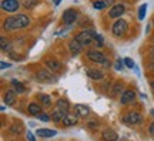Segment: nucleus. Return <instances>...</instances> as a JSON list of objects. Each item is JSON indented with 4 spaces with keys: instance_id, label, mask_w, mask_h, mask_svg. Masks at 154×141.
Listing matches in <instances>:
<instances>
[{
    "instance_id": "obj_1",
    "label": "nucleus",
    "mask_w": 154,
    "mask_h": 141,
    "mask_svg": "<svg viewBox=\"0 0 154 141\" xmlns=\"http://www.w3.org/2000/svg\"><path fill=\"white\" fill-rule=\"evenodd\" d=\"M30 19L26 14H19V16H11L9 19H6L3 27L5 30H16V29H23L29 26Z\"/></svg>"
},
{
    "instance_id": "obj_2",
    "label": "nucleus",
    "mask_w": 154,
    "mask_h": 141,
    "mask_svg": "<svg viewBox=\"0 0 154 141\" xmlns=\"http://www.w3.org/2000/svg\"><path fill=\"white\" fill-rule=\"evenodd\" d=\"M128 30V24H127L126 20H117V22L113 24V34L120 37V36H124Z\"/></svg>"
},
{
    "instance_id": "obj_3",
    "label": "nucleus",
    "mask_w": 154,
    "mask_h": 141,
    "mask_svg": "<svg viewBox=\"0 0 154 141\" xmlns=\"http://www.w3.org/2000/svg\"><path fill=\"white\" fill-rule=\"evenodd\" d=\"M79 41V43L82 44V46H90L91 44V41H93V36L90 34V32L88 30H86V32H82V33H79L76 37H74Z\"/></svg>"
},
{
    "instance_id": "obj_4",
    "label": "nucleus",
    "mask_w": 154,
    "mask_h": 141,
    "mask_svg": "<svg viewBox=\"0 0 154 141\" xmlns=\"http://www.w3.org/2000/svg\"><path fill=\"white\" fill-rule=\"evenodd\" d=\"M124 121L128 123V124H140L143 121V117L141 114H138L137 111H130L128 114L124 115Z\"/></svg>"
},
{
    "instance_id": "obj_5",
    "label": "nucleus",
    "mask_w": 154,
    "mask_h": 141,
    "mask_svg": "<svg viewBox=\"0 0 154 141\" xmlns=\"http://www.w3.org/2000/svg\"><path fill=\"white\" fill-rule=\"evenodd\" d=\"M2 9L5 11H9V13H13L19 9V2L17 0H3L2 2Z\"/></svg>"
},
{
    "instance_id": "obj_6",
    "label": "nucleus",
    "mask_w": 154,
    "mask_h": 141,
    "mask_svg": "<svg viewBox=\"0 0 154 141\" xmlns=\"http://www.w3.org/2000/svg\"><path fill=\"white\" fill-rule=\"evenodd\" d=\"M87 57L91 61H94V63H104L106 60V57H104V54L103 53H100V51H96V50H91V51H88L87 53Z\"/></svg>"
},
{
    "instance_id": "obj_7",
    "label": "nucleus",
    "mask_w": 154,
    "mask_h": 141,
    "mask_svg": "<svg viewBox=\"0 0 154 141\" xmlns=\"http://www.w3.org/2000/svg\"><path fill=\"white\" fill-rule=\"evenodd\" d=\"M77 19V13L73 9H67L64 13H63V22L66 24H72L73 22H76Z\"/></svg>"
},
{
    "instance_id": "obj_8",
    "label": "nucleus",
    "mask_w": 154,
    "mask_h": 141,
    "mask_svg": "<svg viewBox=\"0 0 154 141\" xmlns=\"http://www.w3.org/2000/svg\"><path fill=\"white\" fill-rule=\"evenodd\" d=\"M124 10H126V7L123 5H114L113 7L110 9V11H109V16L111 17V19H116V17H120L123 13H124Z\"/></svg>"
},
{
    "instance_id": "obj_9",
    "label": "nucleus",
    "mask_w": 154,
    "mask_h": 141,
    "mask_svg": "<svg viewBox=\"0 0 154 141\" xmlns=\"http://www.w3.org/2000/svg\"><path fill=\"white\" fill-rule=\"evenodd\" d=\"M134 98H136V93L133 91V90H127V91L123 93V96L120 98V103L121 104H130L134 101Z\"/></svg>"
},
{
    "instance_id": "obj_10",
    "label": "nucleus",
    "mask_w": 154,
    "mask_h": 141,
    "mask_svg": "<svg viewBox=\"0 0 154 141\" xmlns=\"http://www.w3.org/2000/svg\"><path fill=\"white\" fill-rule=\"evenodd\" d=\"M101 136H103V140L104 141H117L119 136H117V133L114 130H110V128H107L101 133Z\"/></svg>"
},
{
    "instance_id": "obj_11",
    "label": "nucleus",
    "mask_w": 154,
    "mask_h": 141,
    "mask_svg": "<svg viewBox=\"0 0 154 141\" xmlns=\"http://www.w3.org/2000/svg\"><path fill=\"white\" fill-rule=\"evenodd\" d=\"M66 117H67V111H64V110L57 109V110L53 111V121H56V123H61V121H64Z\"/></svg>"
},
{
    "instance_id": "obj_12",
    "label": "nucleus",
    "mask_w": 154,
    "mask_h": 141,
    "mask_svg": "<svg viewBox=\"0 0 154 141\" xmlns=\"http://www.w3.org/2000/svg\"><path fill=\"white\" fill-rule=\"evenodd\" d=\"M69 47H70V51H72L73 54H79V53H82V49H83V46L77 41L76 38H73L72 41H70Z\"/></svg>"
},
{
    "instance_id": "obj_13",
    "label": "nucleus",
    "mask_w": 154,
    "mask_h": 141,
    "mask_svg": "<svg viewBox=\"0 0 154 141\" xmlns=\"http://www.w3.org/2000/svg\"><path fill=\"white\" fill-rule=\"evenodd\" d=\"M37 78L40 80V81H47V83H50V81H53V80H54V78H53V76L50 74L49 71H46V70L38 71V73H37Z\"/></svg>"
},
{
    "instance_id": "obj_14",
    "label": "nucleus",
    "mask_w": 154,
    "mask_h": 141,
    "mask_svg": "<svg viewBox=\"0 0 154 141\" xmlns=\"http://www.w3.org/2000/svg\"><path fill=\"white\" fill-rule=\"evenodd\" d=\"M36 134L38 137H54L57 134V131L56 130H49V128H38L36 131Z\"/></svg>"
},
{
    "instance_id": "obj_15",
    "label": "nucleus",
    "mask_w": 154,
    "mask_h": 141,
    "mask_svg": "<svg viewBox=\"0 0 154 141\" xmlns=\"http://www.w3.org/2000/svg\"><path fill=\"white\" fill-rule=\"evenodd\" d=\"M86 74H87L90 78H93V80H101L103 78V73L99 70H96V69H88L86 71Z\"/></svg>"
},
{
    "instance_id": "obj_16",
    "label": "nucleus",
    "mask_w": 154,
    "mask_h": 141,
    "mask_svg": "<svg viewBox=\"0 0 154 141\" xmlns=\"http://www.w3.org/2000/svg\"><path fill=\"white\" fill-rule=\"evenodd\" d=\"M76 113L80 115V117H87L90 114V109L87 106H83V104H77L76 106Z\"/></svg>"
},
{
    "instance_id": "obj_17",
    "label": "nucleus",
    "mask_w": 154,
    "mask_h": 141,
    "mask_svg": "<svg viewBox=\"0 0 154 141\" xmlns=\"http://www.w3.org/2000/svg\"><path fill=\"white\" fill-rule=\"evenodd\" d=\"M16 101V93L14 91H7L5 94V103L7 106H13Z\"/></svg>"
},
{
    "instance_id": "obj_18",
    "label": "nucleus",
    "mask_w": 154,
    "mask_h": 141,
    "mask_svg": "<svg viewBox=\"0 0 154 141\" xmlns=\"http://www.w3.org/2000/svg\"><path fill=\"white\" fill-rule=\"evenodd\" d=\"M64 125L66 127H72V125H76L77 123V118H76V115H73V114H67V117L64 118Z\"/></svg>"
},
{
    "instance_id": "obj_19",
    "label": "nucleus",
    "mask_w": 154,
    "mask_h": 141,
    "mask_svg": "<svg viewBox=\"0 0 154 141\" xmlns=\"http://www.w3.org/2000/svg\"><path fill=\"white\" fill-rule=\"evenodd\" d=\"M40 111H42V107L37 106V104L33 103L29 106V114H30V115H38V114H42Z\"/></svg>"
},
{
    "instance_id": "obj_20",
    "label": "nucleus",
    "mask_w": 154,
    "mask_h": 141,
    "mask_svg": "<svg viewBox=\"0 0 154 141\" xmlns=\"http://www.w3.org/2000/svg\"><path fill=\"white\" fill-rule=\"evenodd\" d=\"M47 67L51 69L53 71H57L61 69V64L59 61H56V60H47Z\"/></svg>"
},
{
    "instance_id": "obj_21",
    "label": "nucleus",
    "mask_w": 154,
    "mask_h": 141,
    "mask_svg": "<svg viewBox=\"0 0 154 141\" xmlns=\"http://www.w3.org/2000/svg\"><path fill=\"white\" fill-rule=\"evenodd\" d=\"M57 109L67 111V110H69V101L64 100V98H59V100H57Z\"/></svg>"
},
{
    "instance_id": "obj_22",
    "label": "nucleus",
    "mask_w": 154,
    "mask_h": 141,
    "mask_svg": "<svg viewBox=\"0 0 154 141\" xmlns=\"http://www.w3.org/2000/svg\"><path fill=\"white\" fill-rule=\"evenodd\" d=\"M0 47H2L3 51H7V50L10 49V41H9L6 37H2L0 38Z\"/></svg>"
},
{
    "instance_id": "obj_23",
    "label": "nucleus",
    "mask_w": 154,
    "mask_h": 141,
    "mask_svg": "<svg viewBox=\"0 0 154 141\" xmlns=\"http://www.w3.org/2000/svg\"><path fill=\"white\" fill-rule=\"evenodd\" d=\"M146 13H147V5L144 3V5H141L140 6V9H138V20H144Z\"/></svg>"
},
{
    "instance_id": "obj_24",
    "label": "nucleus",
    "mask_w": 154,
    "mask_h": 141,
    "mask_svg": "<svg viewBox=\"0 0 154 141\" xmlns=\"http://www.w3.org/2000/svg\"><path fill=\"white\" fill-rule=\"evenodd\" d=\"M11 84L14 86V90H16L17 93H24V86H23L20 81H17V80H11Z\"/></svg>"
},
{
    "instance_id": "obj_25",
    "label": "nucleus",
    "mask_w": 154,
    "mask_h": 141,
    "mask_svg": "<svg viewBox=\"0 0 154 141\" xmlns=\"http://www.w3.org/2000/svg\"><path fill=\"white\" fill-rule=\"evenodd\" d=\"M22 5L26 7V9H32L37 5V0H22Z\"/></svg>"
},
{
    "instance_id": "obj_26",
    "label": "nucleus",
    "mask_w": 154,
    "mask_h": 141,
    "mask_svg": "<svg viewBox=\"0 0 154 141\" xmlns=\"http://www.w3.org/2000/svg\"><path fill=\"white\" fill-rule=\"evenodd\" d=\"M93 7L96 9V10H103L104 7H107V5H106L103 0H99V2H94L93 3Z\"/></svg>"
},
{
    "instance_id": "obj_27",
    "label": "nucleus",
    "mask_w": 154,
    "mask_h": 141,
    "mask_svg": "<svg viewBox=\"0 0 154 141\" xmlns=\"http://www.w3.org/2000/svg\"><path fill=\"white\" fill-rule=\"evenodd\" d=\"M40 100H42V103H43L44 106H50V104H51V100H50V97H49V96H46V94L40 96Z\"/></svg>"
},
{
    "instance_id": "obj_28",
    "label": "nucleus",
    "mask_w": 154,
    "mask_h": 141,
    "mask_svg": "<svg viewBox=\"0 0 154 141\" xmlns=\"http://www.w3.org/2000/svg\"><path fill=\"white\" fill-rule=\"evenodd\" d=\"M123 63L128 67V69H134V61H133L131 59H128V57H126V59L123 60Z\"/></svg>"
},
{
    "instance_id": "obj_29",
    "label": "nucleus",
    "mask_w": 154,
    "mask_h": 141,
    "mask_svg": "<svg viewBox=\"0 0 154 141\" xmlns=\"http://www.w3.org/2000/svg\"><path fill=\"white\" fill-rule=\"evenodd\" d=\"M37 117H38V120H40V121H44V123L50 121V117L47 115V114H38Z\"/></svg>"
},
{
    "instance_id": "obj_30",
    "label": "nucleus",
    "mask_w": 154,
    "mask_h": 141,
    "mask_svg": "<svg viewBox=\"0 0 154 141\" xmlns=\"http://www.w3.org/2000/svg\"><path fill=\"white\" fill-rule=\"evenodd\" d=\"M96 40H97V46H99V47H101V46H103V37H101V36H97V38H96Z\"/></svg>"
},
{
    "instance_id": "obj_31",
    "label": "nucleus",
    "mask_w": 154,
    "mask_h": 141,
    "mask_svg": "<svg viewBox=\"0 0 154 141\" xmlns=\"http://www.w3.org/2000/svg\"><path fill=\"white\" fill-rule=\"evenodd\" d=\"M116 69H117V70H121V69H123V64H121V60H117V63H116Z\"/></svg>"
},
{
    "instance_id": "obj_32",
    "label": "nucleus",
    "mask_w": 154,
    "mask_h": 141,
    "mask_svg": "<svg viewBox=\"0 0 154 141\" xmlns=\"http://www.w3.org/2000/svg\"><path fill=\"white\" fill-rule=\"evenodd\" d=\"M0 67H2V69H9V67H10V64H9V63H6V61H2V63H0Z\"/></svg>"
},
{
    "instance_id": "obj_33",
    "label": "nucleus",
    "mask_w": 154,
    "mask_h": 141,
    "mask_svg": "<svg viewBox=\"0 0 154 141\" xmlns=\"http://www.w3.org/2000/svg\"><path fill=\"white\" fill-rule=\"evenodd\" d=\"M149 131H150V133H151V134H153V136H154V121H153V123H151V124H150V127H149Z\"/></svg>"
},
{
    "instance_id": "obj_34",
    "label": "nucleus",
    "mask_w": 154,
    "mask_h": 141,
    "mask_svg": "<svg viewBox=\"0 0 154 141\" xmlns=\"http://www.w3.org/2000/svg\"><path fill=\"white\" fill-rule=\"evenodd\" d=\"M103 2H104V3H106L107 6H111L113 3H114V0H103Z\"/></svg>"
},
{
    "instance_id": "obj_35",
    "label": "nucleus",
    "mask_w": 154,
    "mask_h": 141,
    "mask_svg": "<svg viewBox=\"0 0 154 141\" xmlns=\"http://www.w3.org/2000/svg\"><path fill=\"white\" fill-rule=\"evenodd\" d=\"M27 138H29L30 141H36V140H34V137H33V134H32V133H29V134H27Z\"/></svg>"
},
{
    "instance_id": "obj_36",
    "label": "nucleus",
    "mask_w": 154,
    "mask_h": 141,
    "mask_svg": "<svg viewBox=\"0 0 154 141\" xmlns=\"http://www.w3.org/2000/svg\"><path fill=\"white\" fill-rule=\"evenodd\" d=\"M60 2H61V0H53V3H54L56 6H59V5H60Z\"/></svg>"
},
{
    "instance_id": "obj_37",
    "label": "nucleus",
    "mask_w": 154,
    "mask_h": 141,
    "mask_svg": "<svg viewBox=\"0 0 154 141\" xmlns=\"http://www.w3.org/2000/svg\"><path fill=\"white\" fill-rule=\"evenodd\" d=\"M103 64L106 66V67H109V66H110V61H109V60H106L104 63H103Z\"/></svg>"
},
{
    "instance_id": "obj_38",
    "label": "nucleus",
    "mask_w": 154,
    "mask_h": 141,
    "mask_svg": "<svg viewBox=\"0 0 154 141\" xmlns=\"http://www.w3.org/2000/svg\"><path fill=\"white\" fill-rule=\"evenodd\" d=\"M151 88H153V91H154V81L151 83Z\"/></svg>"
},
{
    "instance_id": "obj_39",
    "label": "nucleus",
    "mask_w": 154,
    "mask_h": 141,
    "mask_svg": "<svg viewBox=\"0 0 154 141\" xmlns=\"http://www.w3.org/2000/svg\"><path fill=\"white\" fill-rule=\"evenodd\" d=\"M153 24H154V22H153Z\"/></svg>"
}]
</instances>
